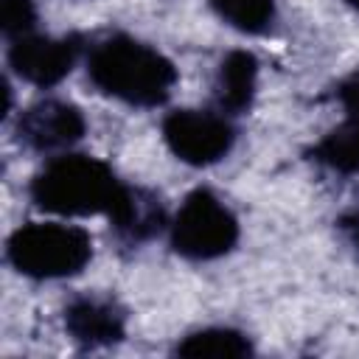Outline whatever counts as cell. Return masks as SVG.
Returning a JSON list of instances; mask_svg holds the SVG:
<instances>
[{"label":"cell","instance_id":"11","mask_svg":"<svg viewBox=\"0 0 359 359\" xmlns=\"http://www.w3.org/2000/svg\"><path fill=\"white\" fill-rule=\"evenodd\" d=\"M171 353L182 359H244L255 353V345L233 325H208L177 339Z\"/></svg>","mask_w":359,"mask_h":359},{"label":"cell","instance_id":"5","mask_svg":"<svg viewBox=\"0 0 359 359\" xmlns=\"http://www.w3.org/2000/svg\"><path fill=\"white\" fill-rule=\"evenodd\" d=\"M163 140L168 146V151L194 168H208L219 160H224L236 140H238V129L233 123L230 115L213 109H171L163 123H160Z\"/></svg>","mask_w":359,"mask_h":359},{"label":"cell","instance_id":"8","mask_svg":"<svg viewBox=\"0 0 359 359\" xmlns=\"http://www.w3.org/2000/svg\"><path fill=\"white\" fill-rule=\"evenodd\" d=\"M62 323L73 345L81 351H104L126 339V309L112 294L84 292L70 297Z\"/></svg>","mask_w":359,"mask_h":359},{"label":"cell","instance_id":"12","mask_svg":"<svg viewBox=\"0 0 359 359\" xmlns=\"http://www.w3.org/2000/svg\"><path fill=\"white\" fill-rule=\"evenodd\" d=\"M306 157L334 174L351 177L359 174V121L345 118L334 129H328L317 143L306 149Z\"/></svg>","mask_w":359,"mask_h":359},{"label":"cell","instance_id":"3","mask_svg":"<svg viewBox=\"0 0 359 359\" xmlns=\"http://www.w3.org/2000/svg\"><path fill=\"white\" fill-rule=\"evenodd\" d=\"M8 266L31 280H65L93 261V236L79 224L28 222L6 241Z\"/></svg>","mask_w":359,"mask_h":359},{"label":"cell","instance_id":"10","mask_svg":"<svg viewBox=\"0 0 359 359\" xmlns=\"http://www.w3.org/2000/svg\"><path fill=\"white\" fill-rule=\"evenodd\" d=\"M258 56L252 50L236 48L222 56L213 76V107L230 118H238L252 109L258 93Z\"/></svg>","mask_w":359,"mask_h":359},{"label":"cell","instance_id":"14","mask_svg":"<svg viewBox=\"0 0 359 359\" xmlns=\"http://www.w3.org/2000/svg\"><path fill=\"white\" fill-rule=\"evenodd\" d=\"M36 3L34 0H0V31L6 39L36 31Z\"/></svg>","mask_w":359,"mask_h":359},{"label":"cell","instance_id":"16","mask_svg":"<svg viewBox=\"0 0 359 359\" xmlns=\"http://www.w3.org/2000/svg\"><path fill=\"white\" fill-rule=\"evenodd\" d=\"M337 230L342 233L348 247H353V252H359V205H353L337 216Z\"/></svg>","mask_w":359,"mask_h":359},{"label":"cell","instance_id":"13","mask_svg":"<svg viewBox=\"0 0 359 359\" xmlns=\"http://www.w3.org/2000/svg\"><path fill=\"white\" fill-rule=\"evenodd\" d=\"M213 14L238 34L261 36L275 25L278 3L275 0H208Z\"/></svg>","mask_w":359,"mask_h":359},{"label":"cell","instance_id":"6","mask_svg":"<svg viewBox=\"0 0 359 359\" xmlns=\"http://www.w3.org/2000/svg\"><path fill=\"white\" fill-rule=\"evenodd\" d=\"M84 50H87V39L81 34L48 36V34L31 31L8 39L6 59L17 79H22L31 87L50 90L73 73Z\"/></svg>","mask_w":359,"mask_h":359},{"label":"cell","instance_id":"2","mask_svg":"<svg viewBox=\"0 0 359 359\" xmlns=\"http://www.w3.org/2000/svg\"><path fill=\"white\" fill-rule=\"evenodd\" d=\"M126 185L109 163L81 151L53 154L28 182V196L36 210L65 219L112 216Z\"/></svg>","mask_w":359,"mask_h":359},{"label":"cell","instance_id":"4","mask_svg":"<svg viewBox=\"0 0 359 359\" xmlns=\"http://www.w3.org/2000/svg\"><path fill=\"white\" fill-rule=\"evenodd\" d=\"M238 216L210 188H194L168 222V244L185 261H216L236 250Z\"/></svg>","mask_w":359,"mask_h":359},{"label":"cell","instance_id":"17","mask_svg":"<svg viewBox=\"0 0 359 359\" xmlns=\"http://www.w3.org/2000/svg\"><path fill=\"white\" fill-rule=\"evenodd\" d=\"M342 3H345V6H351L353 11H359V0H342Z\"/></svg>","mask_w":359,"mask_h":359},{"label":"cell","instance_id":"15","mask_svg":"<svg viewBox=\"0 0 359 359\" xmlns=\"http://www.w3.org/2000/svg\"><path fill=\"white\" fill-rule=\"evenodd\" d=\"M331 95H334V101L342 107L345 118L359 121V67L351 70L348 76H342V79L334 84Z\"/></svg>","mask_w":359,"mask_h":359},{"label":"cell","instance_id":"9","mask_svg":"<svg viewBox=\"0 0 359 359\" xmlns=\"http://www.w3.org/2000/svg\"><path fill=\"white\" fill-rule=\"evenodd\" d=\"M168 213L160 199V194L140 188V185H126V194L121 196L118 208L109 216V230L121 247H140L168 230Z\"/></svg>","mask_w":359,"mask_h":359},{"label":"cell","instance_id":"7","mask_svg":"<svg viewBox=\"0 0 359 359\" xmlns=\"http://www.w3.org/2000/svg\"><path fill=\"white\" fill-rule=\"evenodd\" d=\"M87 135V118L81 107L65 98H39L20 109L14 121V137L34 154L70 151Z\"/></svg>","mask_w":359,"mask_h":359},{"label":"cell","instance_id":"1","mask_svg":"<svg viewBox=\"0 0 359 359\" xmlns=\"http://www.w3.org/2000/svg\"><path fill=\"white\" fill-rule=\"evenodd\" d=\"M84 73L101 95L140 109L163 107L180 79L165 53L123 31L104 34L87 45Z\"/></svg>","mask_w":359,"mask_h":359}]
</instances>
